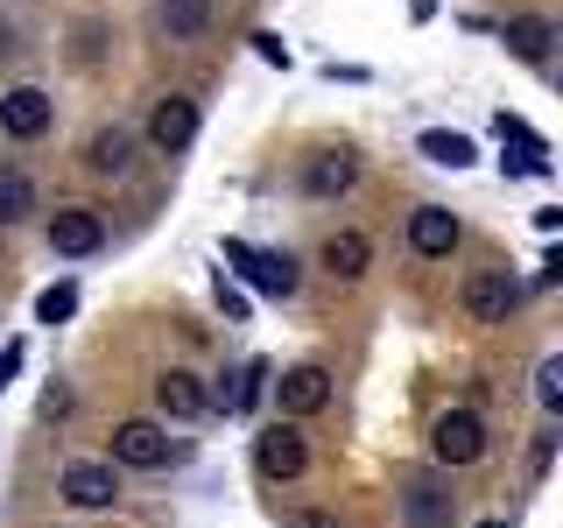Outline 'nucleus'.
Instances as JSON below:
<instances>
[{"label": "nucleus", "mask_w": 563, "mask_h": 528, "mask_svg": "<svg viewBox=\"0 0 563 528\" xmlns=\"http://www.w3.org/2000/svg\"><path fill=\"white\" fill-rule=\"evenodd\" d=\"M331 402V374L317 360H303V366H289V374L275 381V409H282V422H296V416H317Z\"/></svg>", "instance_id": "nucleus-6"}, {"label": "nucleus", "mask_w": 563, "mask_h": 528, "mask_svg": "<svg viewBox=\"0 0 563 528\" xmlns=\"http://www.w3.org/2000/svg\"><path fill=\"white\" fill-rule=\"evenodd\" d=\"M106 57V29L99 22H78V43H70V64H99Z\"/></svg>", "instance_id": "nucleus-23"}, {"label": "nucleus", "mask_w": 563, "mask_h": 528, "mask_svg": "<svg viewBox=\"0 0 563 528\" xmlns=\"http://www.w3.org/2000/svg\"><path fill=\"white\" fill-rule=\"evenodd\" d=\"M14 366H22V345H8V352H0V395H8V381H14Z\"/></svg>", "instance_id": "nucleus-25"}, {"label": "nucleus", "mask_w": 563, "mask_h": 528, "mask_svg": "<svg viewBox=\"0 0 563 528\" xmlns=\"http://www.w3.org/2000/svg\"><path fill=\"white\" fill-rule=\"evenodd\" d=\"M57 486H64V501H70V507H85V515H106V507L120 501V472L106 465V458H70Z\"/></svg>", "instance_id": "nucleus-4"}, {"label": "nucleus", "mask_w": 563, "mask_h": 528, "mask_svg": "<svg viewBox=\"0 0 563 528\" xmlns=\"http://www.w3.org/2000/svg\"><path fill=\"white\" fill-rule=\"evenodd\" d=\"M430 458L437 465H479L486 458V416L479 409H444L430 422Z\"/></svg>", "instance_id": "nucleus-2"}, {"label": "nucleus", "mask_w": 563, "mask_h": 528, "mask_svg": "<svg viewBox=\"0 0 563 528\" xmlns=\"http://www.w3.org/2000/svg\"><path fill=\"white\" fill-rule=\"evenodd\" d=\"M148 29L169 35V43H198L211 29V0H155L148 8Z\"/></svg>", "instance_id": "nucleus-15"}, {"label": "nucleus", "mask_w": 563, "mask_h": 528, "mask_svg": "<svg viewBox=\"0 0 563 528\" xmlns=\"http://www.w3.org/2000/svg\"><path fill=\"white\" fill-rule=\"evenodd\" d=\"M289 528H339L331 515H289Z\"/></svg>", "instance_id": "nucleus-26"}, {"label": "nucleus", "mask_w": 563, "mask_h": 528, "mask_svg": "<svg viewBox=\"0 0 563 528\" xmlns=\"http://www.w3.org/2000/svg\"><path fill=\"white\" fill-rule=\"evenodd\" d=\"M148 141H155L163 155H184L190 141H198V99H190V92L155 99V113H148Z\"/></svg>", "instance_id": "nucleus-10"}, {"label": "nucleus", "mask_w": 563, "mask_h": 528, "mask_svg": "<svg viewBox=\"0 0 563 528\" xmlns=\"http://www.w3.org/2000/svg\"><path fill=\"white\" fill-rule=\"evenodd\" d=\"M317 261H324V275L360 282V275H366V261H374V246H366V233H352V226H345V233H331V240H324V254H317Z\"/></svg>", "instance_id": "nucleus-17"}, {"label": "nucleus", "mask_w": 563, "mask_h": 528, "mask_svg": "<svg viewBox=\"0 0 563 528\" xmlns=\"http://www.w3.org/2000/svg\"><path fill=\"white\" fill-rule=\"evenodd\" d=\"M225 261L254 282V289H268V296H296V261L289 254H254L246 240H225Z\"/></svg>", "instance_id": "nucleus-12"}, {"label": "nucleus", "mask_w": 563, "mask_h": 528, "mask_svg": "<svg viewBox=\"0 0 563 528\" xmlns=\"http://www.w3.org/2000/svg\"><path fill=\"white\" fill-rule=\"evenodd\" d=\"M550 43H556V22H542V14H515V22H507V50H515L521 64H542Z\"/></svg>", "instance_id": "nucleus-18"}, {"label": "nucleus", "mask_w": 563, "mask_h": 528, "mask_svg": "<svg viewBox=\"0 0 563 528\" xmlns=\"http://www.w3.org/2000/svg\"><path fill=\"white\" fill-rule=\"evenodd\" d=\"M254 465H261V480H303V465H310L303 430H296V422H268V430L254 437Z\"/></svg>", "instance_id": "nucleus-5"}, {"label": "nucleus", "mask_w": 563, "mask_h": 528, "mask_svg": "<svg viewBox=\"0 0 563 528\" xmlns=\"http://www.w3.org/2000/svg\"><path fill=\"white\" fill-rule=\"evenodd\" d=\"M465 310L479 317V324H507V317L521 310V282L507 275V268H479L465 282Z\"/></svg>", "instance_id": "nucleus-7"}, {"label": "nucleus", "mask_w": 563, "mask_h": 528, "mask_svg": "<svg viewBox=\"0 0 563 528\" xmlns=\"http://www.w3.org/2000/svg\"><path fill=\"white\" fill-rule=\"evenodd\" d=\"M106 465L163 472V465H176V444H169V430H163V422H148V416H128V422H113V458H106Z\"/></svg>", "instance_id": "nucleus-1"}, {"label": "nucleus", "mask_w": 563, "mask_h": 528, "mask_svg": "<svg viewBox=\"0 0 563 528\" xmlns=\"http://www.w3.org/2000/svg\"><path fill=\"white\" fill-rule=\"evenodd\" d=\"M352 184H360V155H352V148H324V155L303 163V190H310V198H345Z\"/></svg>", "instance_id": "nucleus-14"}, {"label": "nucleus", "mask_w": 563, "mask_h": 528, "mask_svg": "<svg viewBox=\"0 0 563 528\" xmlns=\"http://www.w3.org/2000/svg\"><path fill=\"white\" fill-rule=\"evenodd\" d=\"M536 402H542V409H563V360H542V374H536Z\"/></svg>", "instance_id": "nucleus-22"}, {"label": "nucleus", "mask_w": 563, "mask_h": 528, "mask_svg": "<svg viewBox=\"0 0 563 528\" xmlns=\"http://www.w3.org/2000/svg\"><path fill=\"white\" fill-rule=\"evenodd\" d=\"M479 528H507V521H479Z\"/></svg>", "instance_id": "nucleus-28"}, {"label": "nucleus", "mask_w": 563, "mask_h": 528, "mask_svg": "<svg viewBox=\"0 0 563 528\" xmlns=\"http://www.w3.org/2000/svg\"><path fill=\"white\" fill-rule=\"evenodd\" d=\"M49 246H57V254H70V261L99 254V246H106L99 211H92V205H57V211H49Z\"/></svg>", "instance_id": "nucleus-9"}, {"label": "nucleus", "mask_w": 563, "mask_h": 528, "mask_svg": "<svg viewBox=\"0 0 563 528\" xmlns=\"http://www.w3.org/2000/svg\"><path fill=\"white\" fill-rule=\"evenodd\" d=\"M134 148H141L134 128H99L92 141H85V169H92V176H128L134 169Z\"/></svg>", "instance_id": "nucleus-16"}, {"label": "nucleus", "mask_w": 563, "mask_h": 528, "mask_svg": "<svg viewBox=\"0 0 563 528\" xmlns=\"http://www.w3.org/2000/svg\"><path fill=\"white\" fill-rule=\"evenodd\" d=\"M35 211V184L22 169H0V226H22Z\"/></svg>", "instance_id": "nucleus-19"}, {"label": "nucleus", "mask_w": 563, "mask_h": 528, "mask_svg": "<svg viewBox=\"0 0 563 528\" xmlns=\"http://www.w3.org/2000/svg\"><path fill=\"white\" fill-rule=\"evenodd\" d=\"M155 409L169 422H198L211 409V387L190 374V366H163V374H155Z\"/></svg>", "instance_id": "nucleus-11"}, {"label": "nucleus", "mask_w": 563, "mask_h": 528, "mask_svg": "<svg viewBox=\"0 0 563 528\" xmlns=\"http://www.w3.org/2000/svg\"><path fill=\"white\" fill-rule=\"evenodd\" d=\"M550 458H556V430H542L536 437V472H550Z\"/></svg>", "instance_id": "nucleus-24"}, {"label": "nucleus", "mask_w": 563, "mask_h": 528, "mask_svg": "<svg viewBox=\"0 0 563 528\" xmlns=\"http://www.w3.org/2000/svg\"><path fill=\"white\" fill-rule=\"evenodd\" d=\"M14 50H22V43H14V29H0V57H14Z\"/></svg>", "instance_id": "nucleus-27"}, {"label": "nucleus", "mask_w": 563, "mask_h": 528, "mask_svg": "<svg viewBox=\"0 0 563 528\" xmlns=\"http://www.w3.org/2000/svg\"><path fill=\"white\" fill-rule=\"evenodd\" d=\"M422 155H430V163H444V169H465L472 163V141L451 134V128H430V134H422Z\"/></svg>", "instance_id": "nucleus-20"}, {"label": "nucleus", "mask_w": 563, "mask_h": 528, "mask_svg": "<svg viewBox=\"0 0 563 528\" xmlns=\"http://www.w3.org/2000/svg\"><path fill=\"white\" fill-rule=\"evenodd\" d=\"M457 233H465V226H457V211H444V205H416L409 211V246L422 261H444L457 246Z\"/></svg>", "instance_id": "nucleus-13"}, {"label": "nucleus", "mask_w": 563, "mask_h": 528, "mask_svg": "<svg viewBox=\"0 0 563 528\" xmlns=\"http://www.w3.org/2000/svg\"><path fill=\"white\" fill-rule=\"evenodd\" d=\"M49 92L43 85H8L0 92V134H14V141H35V134H49Z\"/></svg>", "instance_id": "nucleus-8"}, {"label": "nucleus", "mask_w": 563, "mask_h": 528, "mask_svg": "<svg viewBox=\"0 0 563 528\" xmlns=\"http://www.w3.org/2000/svg\"><path fill=\"white\" fill-rule=\"evenodd\" d=\"M395 501H401V528H451L457 521V493L444 480H430V472H409Z\"/></svg>", "instance_id": "nucleus-3"}, {"label": "nucleus", "mask_w": 563, "mask_h": 528, "mask_svg": "<svg viewBox=\"0 0 563 528\" xmlns=\"http://www.w3.org/2000/svg\"><path fill=\"white\" fill-rule=\"evenodd\" d=\"M70 310H78V289H70V282H57V289L35 296V317H43V324H64Z\"/></svg>", "instance_id": "nucleus-21"}]
</instances>
